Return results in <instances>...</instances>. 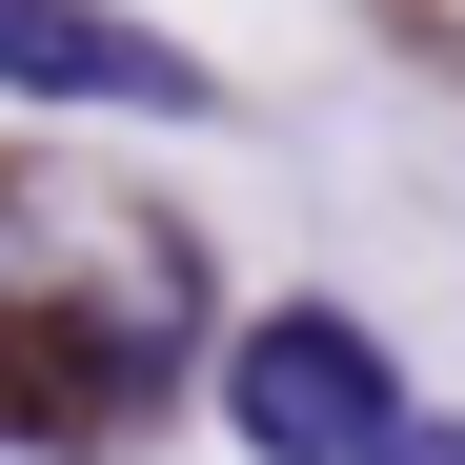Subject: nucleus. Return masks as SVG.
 Masks as SVG:
<instances>
[{
	"instance_id": "f257e3e1",
	"label": "nucleus",
	"mask_w": 465,
	"mask_h": 465,
	"mask_svg": "<svg viewBox=\"0 0 465 465\" xmlns=\"http://www.w3.org/2000/svg\"><path fill=\"white\" fill-rule=\"evenodd\" d=\"M203 344V243L142 203H21L0 183V425H122V384Z\"/></svg>"
},
{
	"instance_id": "f03ea898",
	"label": "nucleus",
	"mask_w": 465,
	"mask_h": 465,
	"mask_svg": "<svg viewBox=\"0 0 465 465\" xmlns=\"http://www.w3.org/2000/svg\"><path fill=\"white\" fill-rule=\"evenodd\" d=\"M223 425H243L263 465H364L384 425H405V364H384L344 303H283V324L223 344Z\"/></svg>"
},
{
	"instance_id": "7ed1b4c3",
	"label": "nucleus",
	"mask_w": 465,
	"mask_h": 465,
	"mask_svg": "<svg viewBox=\"0 0 465 465\" xmlns=\"http://www.w3.org/2000/svg\"><path fill=\"white\" fill-rule=\"evenodd\" d=\"M0 82H41V102H122V122H203V102H223L163 21H122V0H0Z\"/></svg>"
},
{
	"instance_id": "20e7f679",
	"label": "nucleus",
	"mask_w": 465,
	"mask_h": 465,
	"mask_svg": "<svg viewBox=\"0 0 465 465\" xmlns=\"http://www.w3.org/2000/svg\"><path fill=\"white\" fill-rule=\"evenodd\" d=\"M364 465H465V425H384V445H364Z\"/></svg>"
}]
</instances>
